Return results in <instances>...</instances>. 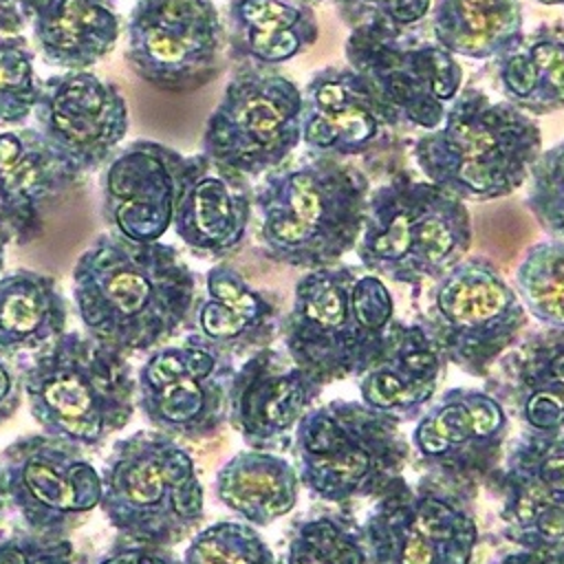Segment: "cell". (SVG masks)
<instances>
[{
	"mask_svg": "<svg viewBox=\"0 0 564 564\" xmlns=\"http://www.w3.org/2000/svg\"><path fill=\"white\" fill-rule=\"evenodd\" d=\"M196 273L174 245L99 234L73 267V304L84 333L121 352L174 337L196 302Z\"/></svg>",
	"mask_w": 564,
	"mask_h": 564,
	"instance_id": "cell-1",
	"label": "cell"
},
{
	"mask_svg": "<svg viewBox=\"0 0 564 564\" xmlns=\"http://www.w3.org/2000/svg\"><path fill=\"white\" fill-rule=\"evenodd\" d=\"M368 196V176L333 156L311 154L264 174L253 189L264 256L306 271L339 264L357 247Z\"/></svg>",
	"mask_w": 564,
	"mask_h": 564,
	"instance_id": "cell-2",
	"label": "cell"
},
{
	"mask_svg": "<svg viewBox=\"0 0 564 564\" xmlns=\"http://www.w3.org/2000/svg\"><path fill=\"white\" fill-rule=\"evenodd\" d=\"M394 324V300L375 273L355 264L306 271L282 322L284 350L319 386L359 377Z\"/></svg>",
	"mask_w": 564,
	"mask_h": 564,
	"instance_id": "cell-3",
	"label": "cell"
},
{
	"mask_svg": "<svg viewBox=\"0 0 564 564\" xmlns=\"http://www.w3.org/2000/svg\"><path fill=\"white\" fill-rule=\"evenodd\" d=\"M540 152L538 121L474 86L460 88L443 121L412 145L425 181L463 203L513 194L529 178Z\"/></svg>",
	"mask_w": 564,
	"mask_h": 564,
	"instance_id": "cell-4",
	"label": "cell"
},
{
	"mask_svg": "<svg viewBox=\"0 0 564 564\" xmlns=\"http://www.w3.org/2000/svg\"><path fill=\"white\" fill-rule=\"evenodd\" d=\"M22 388L42 432L82 449L123 430L137 408L128 357L79 330L33 352L22 366Z\"/></svg>",
	"mask_w": 564,
	"mask_h": 564,
	"instance_id": "cell-5",
	"label": "cell"
},
{
	"mask_svg": "<svg viewBox=\"0 0 564 564\" xmlns=\"http://www.w3.org/2000/svg\"><path fill=\"white\" fill-rule=\"evenodd\" d=\"M291 447L300 485L330 505L377 500L412 458L397 416L350 399L311 408L297 423Z\"/></svg>",
	"mask_w": 564,
	"mask_h": 564,
	"instance_id": "cell-6",
	"label": "cell"
},
{
	"mask_svg": "<svg viewBox=\"0 0 564 564\" xmlns=\"http://www.w3.org/2000/svg\"><path fill=\"white\" fill-rule=\"evenodd\" d=\"M467 205L430 181L397 174L370 189L357 256L368 273L421 286L467 258Z\"/></svg>",
	"mask_w": 564,
	"mask_h": 564,
	"instance_id": "cell-7",
	"label": "cell"
},
{
	"mask_svg": "<svg viewBox=\"0 0 564 564\" xmlns=\"http://www.w3.org/2000/svg\"><path fill=\"white\" fill-rule=\"evenodd\" d=\"M99 476V507L128 540L170 549L203 522L205 496L194 460L159 430L119 438Z\"/></svg>",
	"mask_w": 564,
	"mask_h": 564,
	"instance_id": "cell-8",
	"label": "cell"
},
{
	"mask_svg": "<svg viewBox=\"0 0 564 564\" xmlns=\"http://www.w3.org/2000/svg\"><path fill=\"white\" fill-rule=\"evenodd\" d=\"M516 289L487 258H463L432 282L421 317L445 364L487 379L527 326Z\"/></svg>",
	"mask_w": 564,
	"mask_h": 564,
	"instance_id": "cell-9",
	"label": "cell"
},
{
	"mask_svg": "<svg viewBox=\"0 0 564 564\" xmlns=\"http://www.w3.org/2000/svg\"><path fill=\"white\" fill-rule=\"evenodd\" d=\"M302 141V88L278 68L240 64L212 110L200 152L247 176L286 163Z\"/></svg>",
	"mask_w": 564,
	"mask_h": 564,
	"instance_id": "cell-10",
	"label": "cell"
},
{
	"mask_svg": "<svg viewBox=\"0 0 564 564\" xmlns=\"http://www.w3.org/2000/svg\"><path fill=\"white\" fill-rule=\"evenodd\" d=\"M364 538L370 564H474L478 527L465 489L403 476L375 500Z\"/></svg>",
	"mask_w": 564,
	"mask_h": 564,
	"instance_id": "cell-11",
	"label": "cell"
},
{
	"mask_svg": "<svg viewBox=\"0 0 564 564\" xmlns=\"http://www.w3.org/2000/svg\"><path fill=\"white\" fill-rule=\"evenodd\" d=\"M130 70L161 93L185 95L209 84L227 46L212 0H137L126 24Z\"/></svg>",
	"mask_w": 564,
	"mask_h": 564,
	"instance_id": "cell-12",
	"label": "cell"
},
{
	"mask_svg": "<svg viewBox=\"0 0 564 564\" xmlns=\"http://www.w3.org/2000/svg\"><path fill=\"white\" fill-rule=\"evenodd\" d=\"M346 59L408 128L434 130L460 93L463 66L430 40L379 26L352 29Z\"/></svg>",
	"mask_w": 564,
	"mask_h": 564,
	"instance_id": "cell-13",
	"label": "cell"
},
{
	"mask_svg": "<svg viewBox=\"0 0 564 564\" xmlns=\"http://www.w3.org/2000/svg\"><path fill=\"white\" fill-rule=\"evenodd\" d=\"M234 357L189 333L176 346L154 348L134 375L137 408L172 438H207L227 421Z\"/></svg>",
	"mask_w": 564,
	"mask_h": 564,
	"instance_id": "cell-14",
	"label": "cell"
},
{
	"mask_svg": "<svg viewBox=\"0 0 564 564\" xmlns=\"http://www.w3.org/2000/svg\"><path fill=\"white\" fill-rule=\"evenodd\" d=\"M7 500L29 531L66 538L101 498V476L82 447L40 434H24L2 449Z\"/></svg>",
	"mask_w": 564,
	"mask_h": 564,
	"instance_id": "cell-15",
	"label": "cell"
},
{
	"mask_svg": "<svg viewBox=\"0 0 564 564\" xmlns=\"http://www.w3.org/2000/svg\"><path fill=\"white\" fill-rule=\"evenodd\" d=\"M507 434L509 416L494 392L452 388L419 416L410 454L423 476L469 491L500 467Z\"/></svg>",
	"mask_w": 564,
	"mask_h": 564,
	"instance_id": "cell-16",
	"label": "cell"
},
{
	"mask_svg": "<svg viewBox=\"0 0 564 564\" xmlns=\"http://www.w3.org/2000/svg\"><path fill=\"white\" fill-rule=\"evenodd\" d=\"M37 132L79 176L104 167L128 132L121 88L93 70H59L42 82Z\"/></svg>",
	"mask_w": 564,
	"mask_h": 564,
	"instance_id": "cell-17",
	"label": "cell"
},
{
	"mask_svg": "<svg viewBox=\"0 0 564 564\" xmlns=\"http://www.w3.org/2000/svg\"><path fill=\"white\" fill-rule=\"evenodd\" d=\"M408 126L348 64L315 70L302 88V143L311 154L377 156Z\"/></svg>",
	"mask_w": 564,
	"mask_h": 564,
	"instance_id": "cell-18",
	"label": "cell"
},
{
	"mask_svg": "<svg viewBox=\"0 0 564 564\" xmlns=\"http://www.w3.org/2000/svg\"><path fill=\"white\" fill-rule=\"evenodd\" d=\"M502 535L516 546L564 542V432L522 430L489 478Z\"/></svg>",
	"mask_w": 564,
	"mask_h": 564,
	"instance_id": "cell-19",
	"label": "cell"
},
{
	"mask_svg": "<svg viewBox=\"0 0 564 564\" xmlns=\"http://www.w3.org/2000/svg\"><path fill=\"white\" fill-rule=\"evenodd\" d=\"M185 154L137 139L112 154L101 172V218L110 234L159 242L172 227Z\"/></svg>",
	"mask_w": 564,
	"mask_h": 564,
	"instance_id": "cell-20",
	"label": "cell"
},
{
	"mask_svg": "<svg viewBox=\"0 0 564 564\" xmlns=\"http://www.w3.org/2000/svg\"><path fill=\"white\" fill-rule=\"evenodd\" d=\"M322 388L286 352L260 348L234 370L227 421L251 449L284 452Z\"/></svg>",
	"mask_w": 564,
	"mask_h": 564,
	"instance_id": "cell-21",
	"label": "cell"
},
{
	"mask_svg": "<svg viewBox=\"0 0 564 564\" xmlns=\"http://www.w3.org/2000/svg\"><path fill=\"white\" fill-rule=\"evenodd\" d=\"M253 187L247 176L207 159L185 156L172 218L176 238L198 258L234 253L249 229Z\"/></svg>",
	"mask_w": 564,
	"mask_h": 564,
	"instance_id": "cell-22",
	"label": "cell"
},
{
	"mask_svg": "<svg viewBox=\"0 0 564 564\" xmlns=\"http://www.w3.org/2000/svg\"><path fill=\"white\" fill-rule=\"evenodd\" d=\"M77 178L37 128L0 132V231L9 242L35 240L48 205Z\"/></svg>",
	"mask_w": 564,
	"mask_h": 564,
	"instance_id": "cell-23",
	"label": "cell"
},
{
	"mask_svg": "<svg viewBox=\"0 0 564 564\" xmlns=\"http://www.w3.org/2000/svg\"><path fill=\"white\" fill-rule=\"evenodd\" d=\"M443 368L445 359L423 326L394 319L379 357L357 377L361 401L399 421L421 416Z\"/></svg>",
	"mask_w": 564,
	"mask_h": 564,
	"instance_id": "cell-24",
	"label": "cell"
},
{
	"mask_svg": "<svg viewBox=\"0 0 564 564\" xmlns=\"http://www.w3.org/2000/svg\"><path fill=\"white\" fill-rule=\"evenodd\" d=\"M282 330L275 304L253 289L229 262L205 273V297L194 313V335L216 350L238 357L269 348Z\"/></svg>",
	"mask_w": 564,
	"mask_h": 564,
	"instance_id": "cell-25",
	"label": "cell"
},
{
	"mask_svg": "<svg viewBox=\"0 0 564 564\" xmlns=\"http://www.w3.org/2000/svg\"><path fill=\"white\" fill-rule=\"evenodd\" d=\"M494 394L527 430L564 432V330L546 328L502 355Z\"/></svg>",
	"mask_w": 564,
	"mask_h": 564,
	"instance_id": "cell-26",
	"label": "cell"
},
{
	"mask_svg": "<svg viewBox=\"0 0 564 564\" xmlns=\"http://www.w3.org/2000/svg\"><path fill=\"white\" fill-rule=\"evenodd\" d=\"M319 35L313 4L304 0H229L227 51L234 62L275 68L304 51Z\"/></svg>",
	"mask_w": 564,
	"mask_h": 564,
	"instance_id": "cell-27",
	"label": "cell"
},
{
	"mask_svg": "<svg viewBox=\"0 0 564 564\" xmlns=\"http://www.w3.org/2000/svg\"><path fill=\"white\" fill-rule=\"evenodd\" d=\"M31 29L46 64L90 70L112 53L123 24L112 0H35Z\"/></svg>",
	"mask_w": 564,
	"mask_h": 564,
	"instance_id": "cell-28",
	"label": "cell"
},
{
	"mask_svg": "<svg viewBox=\"0 0 564 564\" xmlns=\"http://www.w3.org/2000/svg\"><path fill=\"white\" fill-rule=\"evenodd\" d=\"M502 101L544 117L564 108V26L540 24L494 62Z\"/></svg>",
	"mask_w": 564,
	"mask_h": 564,
	"instance_id": "cell-29",
	"label": "cell"
},
{
	"mask_svg": "<svg viewBox=\"0 0 564 564\" xmlns=\"http://www.w3.org/2000/svg\"><path fill=\"white\" fill-rule=\"evenodd\" d=\"M297 469L275 452L242 449L216 474V498L249 527H269L289 516L300 496Z\"/></svg>",
	"mask_w": 564,
	"mask_h": 564,
	"instance_id": "cell-30",
	"label": "cell"
},
{
	"mask_svg": "<svg viewBox=\"0 0 564 564\" xmlns=\"http://www.w3.org/2000/svg\"><path fill=\"white\" fill-rule=\"evenodd\" d=\"M68 324V302L55 278L15 269L0 275V355L18 359L37 352Z\"/></svg>",
	"mask_w": 564,
	"mask_h": 564,
	"instance_id": "cell-31",
	"label": "cell"
},
{
	"mask_svg": "<svg viewBox=\"0 0 564 564\" xmlns=\"http://www.w3.org/2000/svg\"><path fill=\"white\" fill-rule=\"evenodd\" d=\"M430 11L434 42L454 57L496 59L524 35L520 0H434Z\"/></svg>",
	"mask_w": 564,
	"mask_h": 564,
	"instance_id": "cell-32",
	"label": "cell"
},
{
	"mask_svg": "<svg viewBox=\"0 0 564 564\" xmlns=\"http://www.w3.org/2000/svg\"><path fill=\"white\" fill-rule=\"evenodd\" d=\"M282 564H370L361 524L344 511H322L293 524Z\"/></svg>",
	"mask_w": 564,
	"mask_h": 564,
	"instance_id": "cell-33",
	"label": "cell"
},
{
	"mask_svg": "<svg viewBox=\"0 0 564 564\" xmlns=\"http://www.w3.org/2000/svg\"><path fill=\"white\" fill-rule=\"evenodd\" d=\"M516 293L527 315L549 330H564V238L527 249L516 269Z\"/></svg>",
	"mask_w": 564,
	"mask_h": 564,
	"instance_id": "cell-34",
	"label": "cell"
},
{
	"mask_svg": "<svg viewBox=\"0 0 564 564\" xmlns=\"http://www.w3.org/2000/svg\"><path fill=\"white\" fill-rule=\"evenodd\" d=\"M35 55L22 35H0V128H20L42 93Z\"/></svg>",
	"mask_w": 564,
	"mask_h": 564,
	"instance_id": "cell-35",
	"label": "cell"
},
{
	"mask_svg": "<svg viewBox=\"0 0 564 564\" xmlns=\"http://www.w3.org/2000/svg\"><path fill=\"white\" fill-rule=\"evenodd\" d=\"M181 564H275V555L256 527L220 520L194 533Z\"/></svg>",
	"mask_w": 564,
	"mask_h": 564,
	"instance_id": "cell-36",
	"label": "cell"
},
{
	"mask_svg": "<svg viewBox=\"0 0 564 564\" xmlns=\"http://www.w3.org/2000/svg\"><path fill=\"white\" fill-rule=\"evenodd\" d=\"M527 181L529 212L551 238H564V141L540 152Z\"/></svg>",
	"mask_w": 564,
	"mask_h": 564,
	"instance_id": "cell-37",
	"label": "cell"
},
{
	"mask_svg": "<svg viewBox=\"0 0 564 564\" xmlns=\"http://www.w3.org/2000/svg\"><path fill=\"white\" fill-rule=\"evenodd\" d=\"M333 4L350 31L379 26L399 33L412 31L432 9V0H333Z\"/></svg>",
	"mask_w": 564,
	"mask_h": 564,
	"instance_id": "cell-38",
	"label": "cell"
},
{
	"mask_svg": "<svg viewBox=\"0 0 564 564\" xmlns=\"http://www.w3.org/2000/svg\"><path fill=\"white\" fill-rule=\"evenodd\" d=\"M0 564H82L68 538L18 531L0 540Z\"/></svg>",
	"mask_w": 564,
	"mask_h": 564,
	"instance_id": "cell-39",
	"label": "cell"
},
{
	"mask_svg": "<svg viewBox=\"0 0 564 564\" xmlns=\"http://www.w3.org/2000/svg\"><path fill=\"white\" fill-rule=\"evenodd\" d=\"M97 564H181L174 553L165 546L143 544L134 540H119L115 542L99 560Z\"/></svg>",
	"mask_w": 564,
	"mask_h": 564,
	"instance_id": "cell-40",
	"label": "cell"
},
{
	"mask_svg": "<svg viewBox=\"0 0 564 564\" xmlns=\"http://www.w3.org/2000/svg\"><path fill=\"white\" fill-rule=\"evenodd\" d=\"M22 366L24 361L0 355V425L7 423L22 403Z\"/></svg>",
	"mask_w": 564,
	"mask_h": 564,
	"instance_id": "cell-41",
	"label": "cell"
},
{
	"mask_svg": "<svg viewBox=\"0 0 564 564\" xmlns=\"http://www.w3.org/2000/svg\"><path fill=\"white\" fill-rule=\"evenodd\" d=\"M489 564H564V542L546 546H518L494 557Z\"/></svg>",
	"mask_w": 564,
	"mask_h": 564,
	"instance_id": "cell-42",
	"label": "cell"
},
{
	"mask_svg": "<svg viewBox=\"0 0 564 564\" xmlns=\"http://www.w3.org/2000/svg\"><path fill=\"white\" fill-rule=\"evenodd\" d=\"M35 0H0V35H20L31 24Z\"/></svg>",
	"mask_w": 564,
	"mask_h": 564,
	"instance_id": "cell-43",
	"label": "cell"
},
{
	"mask_svg": "<svg viewBox=\"0 0 564 564\" xmlns=\"http://www.w3.org/2000/svg\"><path fill=\"white\" fill-rule=\"evenodd\" d=\"M7 485H4V471H2V465H0V516H2V511H4V507H7Z\"/></svg>",
	"mask_w": 564,
	"mask_h": 564,
	"instance_id": "cell-44",
	"label": "cell"
},
{
	"mask_svg": "<svg viewBox=\"0 0 564 564\" xmlns=\"http://www.w3.org/2000/svg\"><path fill=\"white\" fill-rule=\"evenodd\" d=\"M11 242H9V238L0 231V273H2V269H4V253H7V247H9Z\"/></svg>",
	"mask_w": 564,
	"mask_h": 564,
	"instance_id": "cell-45",
	"label": "cell"
},
{
	"mask_svg": "<svg viewBox=\"0 0 564 564\" xmlns=\"http://www.w3.org/2000/svg\"><path fill=\"white\" fill-rule=\"evenodd\" d=\"M533 2H538V4H549V7H553V4H564V0H533Z\"/></svg>",
	"mask_w": 564,
	"mask_h": 564,
	"instance_id": "cell-46",
	"label": "cell"
},
{
	"mask_svg": "<svg viewBox=\"0 0 564 564\" xmlns=\"http://www.w3.org/2000/svg\"><path fill=\"white\" fill-rule=\"evenodd\" d=\"M304 2H308V4H315V2H322V0H304Z\"/></svg>",
	"mask_w": 564,
	"mask_h": 564,
	"instance_id": "cell-47",
	"label": "cell"
}]
</instances>
